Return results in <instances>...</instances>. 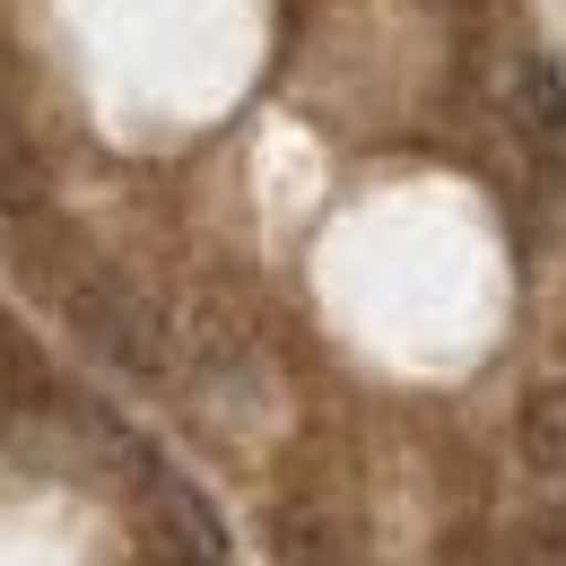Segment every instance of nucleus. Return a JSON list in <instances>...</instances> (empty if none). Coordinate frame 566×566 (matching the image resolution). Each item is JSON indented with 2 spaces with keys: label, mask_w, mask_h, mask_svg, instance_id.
<instances>
[{
  "label": "nucleus",
  "mask_w": 566,
  "mask_h": 566,
  "mask_svg": "<svg viewBox=\"0 0 566 566\" xmlns=\"http://www.w3.org/2000/svg\"><path fill=\"white\" fill-rule=\"evenodd\" d=\"M62 314H71V332L105 357V366H123V375H140V384H157V375L175 366V323H166V305H157L140 280L105 271V262L62 271Z\"/></svg>",
  "instance_id": "1"
},
{
  "label": "nucleus",
  "mask_w": 566,
  "mask_h": 566,
  "mask_svg": "<svg viewBox=\"0 0 566 566\" xmlns=\"http://www.w3.org/2000/svg\"><path fill=\"white\" fill-rule=\"evenodd\" d=\"M505 123L541 166H566V71L549 53H514L505 71Z\"/></svg>",
  "instance_id": "2"
},
{
  "label": "nucleus",
  "mask_w": 566,
  "mask_h": 566,
  "mask_svg": "<svg viewBox=\"0 0 566 566\" xmlns=\"http://www.w3.org/2000/svg\"><path fill=\"white\" fill-rule=\"evenodd\" d=\"M148 505H157V532H166V549H184L192 566H227V523L210 514V496L192 489L184 471H166V462H148L140 471Z\"/></svg>",
  "instance_id": "3"
},
{
  "label": "nucleus",
  "mask_w": 566,
  "mask_h": 566,
  "mask_svg": "<svg viewBox=\"0 0 566 566\" xmlns=\"http://www.w3.org/2000/svg\"><path fill=\"white\" fill-rule=\"evenodd\" d=\"M280 558L287 566H349V532L314 505H287L280 514Z\"/></svg>",
  "instance_id": "4"
},
{
  "label": "nucleus",
  "mask_w": 566,
  "mask_h": 566,
  "mask_svg": "<svg viewBox=\"0 0 566 566\" xmlns=\"http://www.w3.org/2000/svg\"><path fill=\"white\" fill-rule=\"evenodd\" d=\"M523 453H532V471L566 480V384H541L523 401Z\"/></svg>",
  "instance_id": "5"
},
{
  "label": "nucleus",
  "mask_w": 566,
  "mask_h": 566,
  "mask_svg": "<svg viewBox=\"0 0 566 566\" xmlns=\"http://www.w3.org/2000/svg\"><path fill=\"white\" fill-rule=\"evenodd\" d=\"M35 157H27V140H18V123L0 114V210H35Z\"/></svg>",
  "instance_id": "6"
},
{
  "label": "nucleus",
  "mask_w": 566,
  "mask_h": 566,
  "mask_svg": "<svg viewBox=\"0 0 566 566\" xmlns=\"http://www.w3.org/2000/svg\"><path fill=\"white\" fill-rule=\"evenodd\" d=\"M514 566H566V523H549V532H532L523 541V558Z\"/></svg>",
  "instance_id": "7"
},
{
  "label": "nucleus",
  "mask_w": 566,
  "mask_h": 566,
  "mask_svg": "<svg viewBox=\"0 0 566 566\" xmlns=\"http://www.w3.org/2000/svg\"><path fill=\"white\" fill-rule=\"evenodd\" d=\"M18 105V78H9V53H0V114Z\"/></svg>",
  "instance_id": "8"
}]
</instances>
